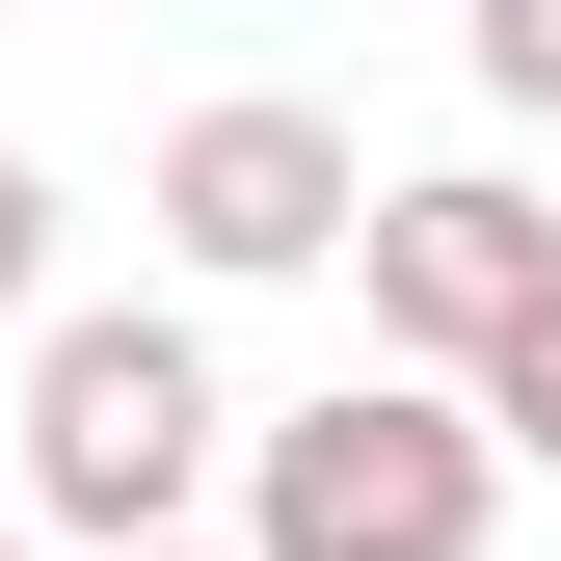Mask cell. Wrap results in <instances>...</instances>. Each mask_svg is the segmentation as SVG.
<instances>
[{
  "label": "cell",
  "mask_w": 561,
  "mask_h": 561,
  "mask_svg": "<svg viewBox=\"0 0 561 561\" xmlns=\"http://www.w3.org/2000/svg\"><path fill=\"white\" fill-rule=\"evenodd\" d=\"M481 107H561V0H481Z\"/></svg>",
  "instance_id": "8992f818"
},
{
  "label": "cell",
  "mask_w": 561,
  "mask_h": 561,
  "mask_svg": "<svg viewBox=\"0 0 561 561\" xmlns=\"http://www.w3.org/2000/svg\"><path fill=\"white\" fill-rule=\"evenodd\" d=\"M347 215H375L347 107H187L161 134V241L187 267H347Z\"/></svg>",
  "instance_id": "277c9868"
},
{
  "label": "cell",
  "mask_w": 561,
  "mask_h": 561,
  "mask_svg": "<svg viewBox=\"0 0 561 561\" xmlns=\"http://www.w3.org/2000/svg\"><path fill=\"white\" fill-rule=\"evenodd\" d=\"M107 561H215V535H107Z\"/></svg>",
  "instance_id": "ba28073f"
},
{
  "label": "cell",
  "mask_w": 561,
  "mask_h": 561,
  "mask_svg": "<svg viewBox=\"0 0 561 561\" xmlns=\"http://www.w3.org/2000/svg\"><path fill=\"white\" fill-rule=\"evenodd\" d=\"M215 481V347L187 321H27V535H187Z\"/></svg>",
  "instance_id": "7a4b0ae2"
},
{
  "label": "cell",
  "mask_w": 561,
  "mask_h": 561,
  "mask_svg": "<svg viewBox=\"0 0 561 561\" xmlns=\"http://www.w3.org/2000/svg\"><path fill=\"white\" fill-rule=\"evenodd\" d=\"M347 295H375L401 375H481V347L561 295V215H535L508 161H428V187H375V215H347Z\"/></svg>",
  "instance_id": "3957f363"
},
{
  "label": "cell",
  "mask_w": 561,
  "mask_h": 561,
  "mask_svg": "<svg viewBox=\"0 0 561 561\" xmlns=\"http://www.w3.org/2000/svg\"><path fill=\"white\" fill-rule=\"evenodd\" d=\"M0 321H54V161H0Z\"/></svg>",
  "instance_id": "52a82bcc"
},
{
  "label": "cell",
  "mask_w": 561,
  "mask_h": 561,
  "mask_svg": "<svg viewBox=\"0 0 561 561\" xmlns=\"http://www.w3.org/2000/svg\"><path fill=\"white\" fill-rule=\"evenodd\" d=\"M481 428H508V481H561V295H535L508 347H481Z\"/></svg>",
  "instance_id": "5b68a950"
},
{
  "label": "cell",
  "mask_w": 561,
  "mask_h": 561,
  "mask_svg": "<svg viewBox=\"0 0 561 561\" xmlns=\"http://www.w3.org/2000/svg\"><path fill=\"white\" fill-rule=\"evenodd\" d=\"M0 561H54V535H0Z\"/></svg>",
  "instance_id": "9c48e42d"
},
{
  "label": "cell",
  "mask_w": 561,
  "mask_h": 561,
  "mask_svg": "<svg viewBox=\"0 0 561 561\" xmlns=\"http://www.w3.org/2000/svg\"><path fill=\"white\" fill-rule=\"evenodd\" d=\"M508 535V428L481 375H347L241 455V561H481Z\"/></svg>",
  "instance_id": "6da1fadb"
}]
</instances>
